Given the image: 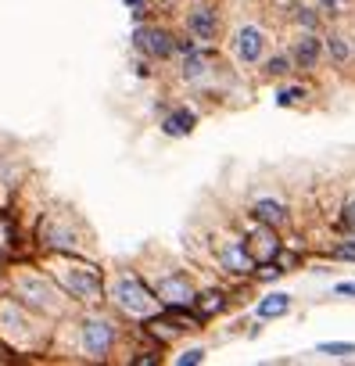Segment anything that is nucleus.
Returning a JSON list of instances; mask_svg holds the SVG:
<instances>
[{
	"mask_svg": "<svg viewBox=\"0 0 355 366\" xmlns=\"http://www.w3.org/2000/svg\"><path fill=\"white\" fill-rule=\"evenodd\" d=\"M291 305H294V298L291 295H284V291H269L266 298H259V305H255V316L266 323V320H280V316H287L291 312Z\"/></svg>",
	"mask_w": 355,
	"mask_h": 366,
	"instance_id": "nucleus-17",
	"label": "nucleus"
},
{
	"mask_svg": "<svg viewBox=\"0 0 355 366\" xmlns=\"http://www.w3.org/2000/svg\"><path fill=\"white\" fill-rule=\"evenodd\" d=\"M334 295H341V298H355V284H337Z\"/></svg>",
	"mask_w": 355,
	"mask_h": 366,
	"instance_id": "nucleus-32",
	"label": "nucleus"
},
{
	"mask_svg": "<svg viewBox=\"0 0 355 366\" xmlns=\"http://www.w3.org/2000/svg\"><path fill=\"white\" fill-rule=\"evenodd\" d=\"M69 330H72L69 355H79L83 362H108L122 341V316H115L104 305L79 309Z\"/></svg>",
	"mask_w": 355,
	"mask_h": 366,
	"instance_id": "nucleus-3",
	"label": "nucleus"
},
{
	"mask_svg": "<svg viewBox=\"0 0 355 366\" xmlns=\"http://www.w3.org/2000/svg\"><path fill=\"white\" fill-rule=\"evenodd\" d=\"M40 262H44V269L61 284V291L76 302V309L104 305L108 273L101 269V262L86 259V252H76V255H44Z\"/></svg>",
	"mask_w": 355,
	"mask_h": 366,
	"instance_id": "nucleus-2",
	"label": "nucleus"
},
{
	"mask_svg": "<svg viewBox=\"0 0 355 366\" xmlns=\"http://www.w3.org/2000/svg\"><path fill=\"white\" fill-rule=\"evenodd\" d=\"M305 97H309V86H305V83H284V86L276 90V104H280V108H298Z\"/></svg>",
	"mask_w": 355,
	"mask_h": 366,
	"instance_id": "nucleus-21",
	"label": "nucleus"
},
{
	"mask_svg": "<svg viewBox=\"0 0 355 366\" xmlns=\"http://www.w3.org/2000/svg\"><path fill=\"white\" fill-rule=\"evenodd\" d=\"M126 8L133 11V22H147L151 19V0H126Z\"/></svg>",
	"mask_w": 355,
	"mask_h": 366,
	"instance_id": "nucleus-26",
	"label": "nucleus"
},
{
	"mask_svg": "<svg viewBox=\"0 0 355 366\" xmlns=\"http://www.w3.org/2000/svg\"><path fill=\"white\" fill-rule=\"evenodd\" d=\"M33 241L40 255H76V252H86L90 244L83 227L72 219V212H58V209H47L36 216Z\"/></svg>",
	"mask_w": 355,
	"mask_h": 366,
	"instance_id": "nucleus-6",
	"label": "nucleus"
},
{
	"mask_svg": "<svg viewBox=\"0 0 355 366\" xmlns=\"http://www.w3.org/2000/svg\"><path fill=\"white\" fill-rule=\"evenodd\" d=\"M0 291L15 295L19 302H26L33 312H40V316L51 320V323H61V320H69V316L76 312V302L61 291V284H58V280L44 269V262H36V259L15 262V266L8 269L4 287H0Z\"/></svg>",
	"mask_w": 355,
	"mask_h": 366,
	"instance_id": "nucleus-1",
	"label": "nucleus"
},
{
	"mask_svg": "<svg viewBox=\"0 0 355 366\" xmlns=\"http://www.w3.org/2000/svg\"><path fill=\"white\" fill-rule=\"evenodd\" d=\"M216 262L219 269L230 277V280H251L255 277V259L244 244V234H230V237H219L216 241Z\"/></svg>",
	"mask_w": 355,
	"mask_h": 366,
	"instance_id": "nucleus-10",
	"label": "nucleus"
},
{
	"mask_svg": "<svg viewBox=\"0 0 355 366\" xmlns=\"http://www.w3.org/2000/svg\"><path fill=\"white\" fill-rule=\"evenodd\" d=\"M161 309H176V305H194L198 302V287L194 280L187 277V269H165L151 280Z\"/></svg>",
	"mask_w": 355,
	"mask_h": 366,
	"instance_id": "nucleus-11",
	"label": "nucleus"
},
{
	"mask_svg": "<svg viewBox=\"0 0 355 366\" xmlns=\"http://www.w3.org/2000/svg\"><path fill=\"white\" fill-rule=\"evenodd\" d=\"M19 348L11 345V341H4V337H0V362H19Z\"/></svg>",
	"mask_w": 355,
	"mask_h": 366,
	"instance_id": "nucleus-30",
	"label": "nucleus"
},
{
	"mask_svg": "<svg viewBox=\"0 0 355 366\" xmlns=\"http://www.w3.org/2000/svg\"><path fill=\"white\" fill-rule=\"evenodd\" d=\"M104 305L115 316L133 320V323H144L147 316L161 312V302L140 269H115L108 277V287H104Z\"/></svg>",
	"mask_w": 355,
	"mask_h": 366,
	"instance_id": "nucleus-4",
	"label": "nucleus"
},
{
	"mask_svg": "<svg viewBox=\"0 0 355 366\" xmlns=\"http://www.w3.org/2000/svg\"><path fill=\"white\" fill-rule=\"evenodd\" d=\"M319 355H334V359H344V355H355V345L351 341H319L316 345Z\"/></svg>",
	"mask_w": 355,
	"mask_h": 366,
	"instance_id": "nucleus-22",
	"label": "nucleus"
},
{
	"mask_svg": "<svg viewBox=\"0 0 355 366\" xmlns=\"http://www.w3.org/2000/svg\"><path fill=\"white\" fill-rule=\"evenodd\" d=\"M133 51L151 58L154 65H165V61H176V54H180V33H172L169 26L161 22H136L133 29Z\"/></svg>",
	"mask_w": 355,
	"mask_h": 366,
	"instance_id": "nucleus-7",
	"label": "nucleus"
},
{
	"mask_svg": "<svg viewBox=\"0 0 355 366\" xmlns=\"http://www.w3.org/2000/svg\"><path fill=\"white\" fill-rule=\"evenodd\" d=\"M194 309H198L205 320H216V316H223V312L230 309V291H226V287H205V291H198Z\"/></svg>",
	"mask_w": 355,
	"mask_h": 366,
	"instance_id": "nucleus-16",
	"label": "nucleus"
},
{
	"mask_svg": "<svg viewBox=\"0 0 355 366\" xmlns=\"http://www.w3.org/2000/svg\"><path fill=\"white\" fill-rule=\"evenodd\" d=\"M205 355H209V352L194 345V348H184V352H180V355H176L172 362H176V366H198V362H205Z\"/></svg>",
	"mask_w": 355,
	"mask_h": 366,
	"instance_id": "nucleus-25",
	"label": "nucleus"
},
{
	"mask_svg": "<svg viewBox=\"0 0 355 366\" xmlns=\"http://www.w3.org/2000/svg\"><path fill=\"white\" fill-rule=\"evenodd\" d=\"M259 76L262 79H291L294 76V61L287 51H276V54H266L262 65H259Z\"/></svg>",
	"mask_w": 355,
	"mask_h": 366,
	"instance_id": "nucleus-18",
	"label": "nucleus"
},
{
	"mask_svg": "<svg viewBox=\"0 0 355 366\" xmlns=\"http://www.w3.org/2000/svg\"><path fill=\"white\" fill-rule=\"evenodd\" d=\"M230 54L241 69H259L262 58L269 54V33L259 22H241L230 33Z\"/></svg>",
	"mask_w": 355,
	"mask_h": 366,
	"instance_id": "nucleus-8",
	"label": "nucleus"
},
{
	"mask_svg": "<svg viewBox=\"0 0 355 366\" xmlns=\"http://www.w3.org/2000/svg\"><path fill=\"white\" fill-rule=\"evenodd\" d=\"M334 259L355 262V241H337V244H334Z\"/></svg>",
	"mask_w": 355,
	"mask_h": 366,
	"instance_id": "nucleus-28",
	"label": "nucleus"
},
{
	"mask_svg": "<svg viewBox=\"0 0 355 366\" xmlns=\"http://www.w3.org/2000/svg\"><path fill=\"white\" fill-rule=\"evenodd\" d=\"M244 244H248V252H251V259H255L259 266H262V262H276V255H280V248H284L280 230L269 227V223H259V219H251V227H248V234H244Z\"/></svg>",
	"mask_w": 355,
	"mask_h": 366,
	"instance_id": "nucleus-13",
	"label": "nucleus"
},
{
	"mask_svg": "<svg viewBox=\"0 0 355 366\" xmlns=\"http://www.w3.org/2000/svg\"><path fill=\"white\" fill-rule=\"evenodd\" d=\"M351 4H355V0H316V8L323 11V19H337V15H344Z\"/></svg>",
	"mask_w": 355,
	"mask_h": 366,
	"instance_id": "nucleus-23",
	"label": "nucleus"
},
{
	"mask_svg": "<svg viewBox=\"0 0 355 366\" xmlns=\"http://www.w3.org/2000/svg\"><path fill=\"white\" fill-rule=\"evenodd\" d=\"M344 227H348V230H355V202H348V205H344Z\"/></svg>",
	"mask_w": 355,
	"mask_h": 366,
	"instance_id": "nucleus-31",
	"label": "nucleus"
},
{
	"mask_svg": "<svg viewBox=\"0 0 355 366\" xmlns=\"http://www.w3.org/2000/svg\"><path fill=\"white\" fill-rule=\"evenodd\" d=\"M0 176H4V158H0Z\"/></svg>",
	"mask_w": 355,
	"mask_h": 366,
	"instance_id": "nucleus-33",
	"label": "nucleus"
},
{
	"mask_svg": "<svg viewBox=\"0 0 355 366\" xmlns=\"http://www.w3.org/2000/svg\"><path fill=\"white\" fill-rule=\"evenodd\" d=\"M291 19H294V26L305 29V33H319V29H323V11H319L316 4H291Z\"/></svg>",
	"mask_w": 355,
	"mask_h": 366,
	"instance_id": "nucleus-19",
	"label": "nucleus"
},
{
	"mask_svg": "<svg viewBox=\"0 0 355 366\" xmlns=\"http://www.w3.org/2000/svg\"><path fill=\"white\" fill-rule=\"evenodd\" d=\"M284 4H287V8H291V4H298V0H284Z\"/></svg>",
	"mask_w": 355,
	"mask_h": 366,
	"instance_id": "nucleus-34",
	"label": "nucleus"
},
{
	"mask_svg": "<svg viewBox=\"0 0 355 366\" xmlns=\"http://www.w3.org/2000/svg\"><path fill=\"white\" fill-rule=\"evenodd\" d=\"M44 323H51V320H44L40 312H33L15 295H8V291L0 295V337L11 341L22 355L47 348V327Z\"/></svg>",
	"mask_w": 355,
	"mask_h": 366,
	"instance_id": "nucleus-5",
	"label": "nucleus"
},
{
	"mask_svg": "<svg viewBox=\"0 0 355 366\" xmlns=\"http://www.w3.org/2000/svg\"><path fill=\"white\" fill-rule=\"evenodd\" d=\"M248 216L259 219V223H269V227H276V230L291 223V209H287V202H284V198H273V194L255 198L251 209H248Z\"/></svg>",
	"mask_w": 355,
	"mask_h": 366,
	"instance_id": "nucleus-15",
	"label": "nucleus"
},
{
	"mask_svg": "<svg viewBox=\"0 0 355 366\" xmlns=\"http://www.w3.org/2000/svg\"><path fill=\"white\" fill-rule=\"evenodd\" d=\"M133 76H136V79H154V61L144 58V54H136V61H133Z\"/></svg>",
	"mask_w": 355,
	"mask_h": 366,
	"instance_id": "nucleus-27",
	"label": "nucleus"
},
{
	"mask_svg": "<svg viewBox=\"0 0 355 366\" xmlns=\"http://www.w3.org/2000/svg\"><path fill=\"white\" fill-rule=\"evenodd\" d=\"M287 54H291V61H294V72L312 76V72L319 69V61L326 58V47H323V36H319V33H305V29H301V33L291 40Z\"/></svg>",
	"mask_w": 355,
	"mask_h": 366,
	"instance_id": "nucleus-12",
	"label": "nucleus"
},
{
	"mask_svg": "<svg viewBox=\"0 0 355 366\" xmlns=\"http://www.w3.org/2000/svg\"><path fill=\"white\" fill-rule=\"evenodd\" d=\"M184 33L194 36L198 44H219L223 36V11L219 4H212V0H191V8L184 15Z\"/></svg>",
	"mask_w": 355,
	"mask_h": 366,
	"instance_id": "nucleus-9",
	"label": "nucleus"
},
{
	"mask_svg": "<svg viewBox=\"0 0 355 366\" xmlns=\"http://www.w3.org/2000/svg\"><path fill=\"white\" fill-rule=\"evenodd\" d=\"M184 4H191V0H184Z\"/></svg>",
	"mask_w": 355,
	"mask_h": 366,
	"instance_id": "nucleus-35",
	"label": "nucleus"
},
{
	"mask_svg": "<svg viewBox=\"0 0 355 366\" xmlns=\"http://www.w3.org/2000/svg\"><path fill=\"white\" fill-rule=\"evenodd\" d=\"M323 47H326V58H330L337 69H344V65L351 61V44H348V36L326 33V36H323Z\"/></svg>",
	"mask_w": 355,
	"mask_h": 366,
	"instance_id": "nucleus-20",
	"label": "nucleus"
},
{
	"mask_svg": "<svg viewBox=\"0 0 355 366\" xmlns=\"http://www.w3.org/2000/svg\"><path fill=\"white\" fill-rule=\"evenodd\" d=\"M158 129H161L165 137H172V140H184V137H191V133L198 129V112H194L191 104H172V108L161 112Z\"/></svg>",
	"mask_w": 355,
	"mask_h": 366,
	"instance_id": "nucleus-14",
	"label": "nucleus"
},
{
	"mask_svg": "<svg viewBox=\"0 0 355 366\" xmlns=\"http://www.w3.org/2000/svg\"><path fill=\"white\" fill-rule=\"evenodd\" d=\"M276 262H280V269H284V273H291V269H294V266L301 262V255H298V252H284V248H280Z\"/></svg>",
	"mask_w": 355,
	"mask_h": 366,
	"instance_id": "nucleus-29",
	"label": "nucleus"
},
{
	"mask_svg": "<svg viewBox=\"0 0 355 366\" xmlns=\"http://www.w3.org/2000/svg\"><path fill=\"white\" fill-rule=\"evenodd\" d=\"M129 362H133V366H154V362H161V348H158V345H147L144 352H133Z\"/></svg>",
	"mask_w": 355,
	"mask_h": 366,
	"instance_id": "nucleus-24",
	"label": "nucleus"
}]
</instances>
